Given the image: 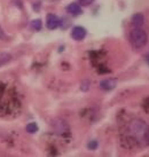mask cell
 Returning a JSON list of instances; mask_svg holds the SVG:
<instances>
[{
	"instance_id": "1",
	"label": "cell",
	"mask_w": 149,
	"mask_h": 157,
	"mask_svg": "<svg viewBox=\"0 0 149 157\" xmlns=\"http://www.w3.org/2000/svg\"><path fill=\"white\" fill-rule=\"evenodd\" d=\"M130 41L133 47L139 49V48L145 47L146 44L148 43V36L142 29L134 26V29H132V31L130 32Z\"/></svg>"
},
{
	"instance_id": "2",
	"label": "cell",
	"mask_w": 149,
	"mask_h": 157,
	"mask_svg": "<svg viewBox=\"0 0 149 157\" xmlns=\"http://www.w3.org/2000/svg\"><path fill=\"white\" fill-rule=\"evenodd\" d=\"M130 128H131V132L133 133V134H143L146 131V128H147V125H146V123H143L142 121H140V119H136V121H134V122L131 123V126H130Z\"/></svg>"
},
{
	"instance_id": "3",
	"label": "cell",
	"mask_w": 149,
	"mask_h": 157,
	"mask_svg": "<svg viewBox=\"0 0 149 157\" xmlns=\"http://www.w3.org/2000/svg\"><path fill=\"white\" fill-rule=\"evenodd\" d=\"M85 36H86V29L83 28V26H74V29L71 30V37H72V39L77 40H83L85 38Z\"/></svg>"
},
{
	"instance_id": "4",
	"label": "cell",
	"mask_w": 149,
	"mask_h": 157,
	"mask_svg": "<svg viewBox=\"0 0 149 157\" xmlns=\"http://www.w3.org/2000/svg\"><path fill=\"white\" fill-rule=\"evenodd\" d=\"M60 25V18L54 14H48L46 17V26L49 30H54Z\"/></svg>"
},
{
	"instance_id": "5",
	"label": "cell",
	"mask_w": 149,
	"mask_h": 157,
	"mask_svg": "<svg viewBox=\"0 0 149 157\" xmlns=\"http://www.w3.org/2000/svg\"><path fill=\"white\" fill-rule=\"evenodd\" d=\"M116 85H117L116 80L109 78V79L102 80L100 83V87L102 88V90H105V91H111V90H114V88L116 87Z\"/></svg>"
},
{
	"instance_id": "6",
	"label": "cell",
	"mask_w": 149,
	"mask_h": 157,
	"mask_svg": "<svg viewBox=\"0 0 149 157\" xmlns=\"http://www.w3.org/2000/svg\"><path fill=\"white\" fill-rule=\"evenodd\" d=\"M54 125H55V130L59 133H64V132L69 131V127L67 125V123L62 119H54Z\"/></svg>"
},
{
	"instance_id": "7",
	"label": "cell",
	"mask_w": 149,
	"mask_h": 157,
	"mask_svg": "<svg viewBox=\"0 0 149 157\" xmlns=\"http://www.w3.org/2000/svg\"><path fill=\"white\" fill-rule=\"evenodd\" d=\"M145 23V16L140 13H136L132 16V24L136 28H141Z\"/></svg>"
},
{
	"instance_id": "8",
	"label": "cell",
	"mask_w": 149,
	"mask_h": 157,
	"mask_svg": "<svg viewBox=\"0 0 149 157\" xmlns=\"http://www.w3.org/2000/svg\"><path fill=\"white\" fill-rule=\"evenodd\" d=\"M67 12L69 14H71V15H74V16H77V15H80V14H82V8H80L79 4L72 2V4H70L67 7Z\"/></svg>"
},
{
	"instance_id": "9",
	"label": "cell",
	"mask_w": 149,
	"mask_h": 157,
	"mask_svg": "<svg viewBox=\"0 0 149 157\" xmlns=\"http://www.w3.org/2000/svg\"><path fill=\"white\" fill-rule=\"evenodd\" d=\"M10 59H12L10 54H8V53H1L0 54V67H2L6 63H8L10 61Z\"/></svg>"
},
{
	"instance_id": "10",
	"label": "cell",
	"mask_w": 149,
	"mask_h": 157,
	"mask_svg": "<svg viewBox=\"0 0 149 157\" xmlns=\"http://www.w3.org/2000/svg\"><path fill=\"white\" fill-rule=\"evenodd\" d=\"M41 26H43V22H41V20H33L32 22H31V28L36 31H39L41 29Z\"/></svg>"
},
{
	"instance_id": "11",
	"label": "cell",
	"mask_w": 149,
	"mask_h": 157,
	"mask_svg": "<svg viewBox=\"0 0 149 157\" xmlns=\"http://www.w3.org/2000/svg\"><path fill=\"white\" fill-rule=\"evenodd\" d=\"M26 132H29V133H36V132L38 131V125L36 124V123H29L25 127Z\"/></svg>"
},
{
	"instance_id": "12",
	"label": "cell",
	"mask_w": 149,
	"mask_h": 157,
	"mask_svg": "<svg viewBox=\"0 0 149 157\" xmlns=\"http://www.w3.org/2000/svg\"><path fill=\"white\" fill-rule=\"evenodd\" d=\"M88 149H91V150H95L97 148V141H91L90 144H87Z\"/></svg>"
},
{
	"instance_id": "13",
	"label": "cell",
	"mask_w": 149,
	"mask_h": 157,
	"mask_svg": "<svg viewBox=\"0 0 149 157\" xmlns=\"http://www.w3.org/2000/svg\"><path fill=\"white\" fill-rule=\"evenodd\" d=\"M143 140H145L146 142L149 144V126H147L145 133H143Z\"/></svg>"
},
{
	"instance_id": "14",
	"label": "cell",
	"mask_w": 149,
	"mask_h": 157,
	"mask_svg": "<svg viewBox=\"0 0 149 157\" xmlns=\"http://www.w3.org/2000/svg\"><path fill=\"white\" fill-rule=\"evenodd\" d=\"M93 1H94V0H78L79 4L83 5V6H88V5L93 4Z\"/></svg>"
},
{
	"instance_id": "15",
	"label": "cell",
	"mask_w": 149,
	"mask_h": 157,
	"mask_svg": "<svg viewBox=\"0 0 149 157\" xmlns=\"http://www.w3.org/2000/svg\"><path fill=\"white\" fill-rule=\"evenodd\" d=\"M0 39H6V35H5V32L1 26H0Z\"/></svg>"
},
{
	"instance_id": "16",
	"label": "cell",
	"mask_w": 149,
	"mask_h": 157,
	"mask_svg": "<svg viewBox=\"0 0 149 157\" xmlns=\"http://www.w3.org/2000/svg\"><path fill=\"white\" fill-rule=\"evenodd\" d=\"M147 62H148V64H149V54L147 55Z\"/></svg>"
}]
</instances>
